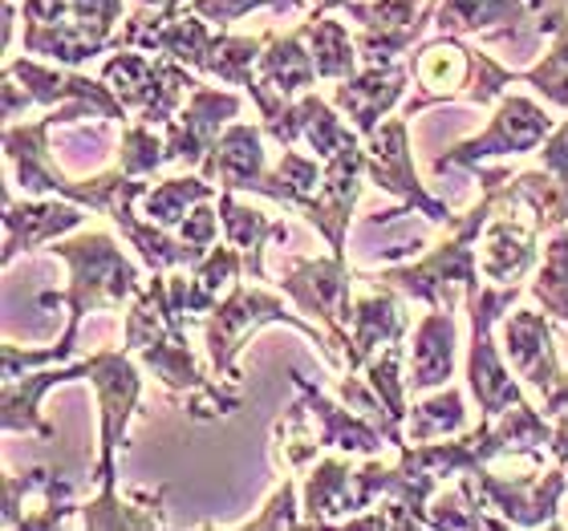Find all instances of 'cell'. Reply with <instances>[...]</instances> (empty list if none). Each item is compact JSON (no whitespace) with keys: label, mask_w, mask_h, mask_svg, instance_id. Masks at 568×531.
<instances>
[{"label":"cell","mask_w":568,"mask_h":531,"mask_svg":"<svg viewBox=\"0 0 568 531\" xmlns=\"http://www.w3.org/2000/svg\"><path fill=\"white\" fill-rule=\"evenodd\" d=\"M374 280V276H366ZM398 288L374 280V293L354 296V317H349V345H345V374L366 369L382 349H390L394 341H403L406 333V313L398 300Z\"/></svg>","instance_id":"11"},{"label":"cell","mask_w":568,"mask_h":531,"mask_svg":"<svg viewBox=\"0 0 568 531\" xmlns=\"http://www.w3.org/2000/svg\"><path fill=\"white\" fill-rule=\"evenodd\" d=\"M58 122L41 119L33 122V126H9L4 131V154H9L12 171H17V187L24 191V195H53V187H58L61 178V166L53 163V151H49V131H53Z\"/></svg>","instance_id":"20"},{"label":"cell","mask_w":568,"mask_h":531,"mask_svg":"<svg viewBox=\"0 0 568 531\" xmlns=\"http://www.w3.org/2000/svg\"><path fill=\"white\" fill-rule=\"evenodd\" d=\"M296 523H305L301 511H296V479H284L281 491L268 499V508L256 520L244 523V528H296Z\"/></svg>","instance_id":"32"},{"label":"cell","mask_w":568,"mask_h":531,"mask_svg":"<svg viewBox=\"0 0 568 531\" xmlns=\"http://www.w3.org/2000/svg\"><path fill=\"white\" fill-rule=\"evenodd\" d=\"M565 467H568V462H565Z\"/></svg>","instance_id":"36"},{"label":"cell","mask_w":568,"mask_h":531,"mask_svg":"<svg viewBox=\"0 0 568 531\" xmlns=\"http://www.w3.org/2000/svg\"><path fill=\"white\" fill-rule=\"evenodd\" d=\"M552 37H557V41H552V49L545 53V61L532 65V70L516 73V82H528L545 102L568 110V17H560Z\"/></svg>","instance_id":"28"},{"label":"cell","mask_w":568,"mask_h":531,"mask_svg":"<svg viewBox=\"0 0 568 531\" xmlns=\"http://www.w3.org/2000/svg\"><path fill=\"white\" fill-rule=\"evenodd\" d=\"M532 296L545 305V313L568 325V227H557L545 244V261L536 268Z\"/></svg>","instance_id":"27"},{"label":"cell","mask_w":568,"mask_h":531,"mask_svg":"<svg viewBox=\"0 0 568 531\" xmlns=\"http://www.w3.org/2000/svg\"><path fill=\"white\" fill-rule=\"evenodd\" d=\"M220 187H215L212 178H195V175H175V178H163L154 191H146L142 200H146V215H151V224L159 227H179L183 219L191 215V207L203 200H215Z\"/></svg>","instance_id":"25"},{"label":"cell","mask_w":568,"mask_h":531,"mask_svg":"<svg viewBox=\"0 0 568 531\" xmlns=\"http://www.w3.org/2000/svg\"><path fill=\"white\" fill-rule=\"evenodd\" d=\"M362 178H366V146L354 142V146H345L342 154L325 159V178H321L317 195L301 207V212L308 215V224L329 239V248L337 261H345V227L354 219L357 195H362Z\"/></svg>","instance_id":"9"},{"label":"cell","mask_w":568,"mask_h":531,"mask_svg":"<svg viewBox=\"0 0 568 531\" xmlns=\"http://www.w3.org/2000/svg\"><path fill=\"white\" fill-rule=\"evenodd\" d=\"M317 61H313V49H305V33L301 29L268 37L261 58L264 90H273L284 102H293L296 94H308V85H317Z\"/></svg>","instance_id":"21"},{"label":"cell","mask_w":568,"mask_h":531,"mask_svg":"<svg viewBox=\"0 0 568 531\" xmlns=\"http://www.w3.org/2000/svg\"><path fill=\"white\" fill-rule=\"evenodd\" d=\"M166 163V139L163 134H154V126L146 122H131L126 131H122L119 142V166L126 175L142 178V175H154L159 166Z\"/></svg>","instance_id":"29"},{"label":"cell","mask_w":568,"mask_h":531,"mask_svg":"<svg viewBox=\"0 0 568 531\" xmlns=\"http://www.w3.org/2000/svg\"><path fill=\"white\" fill-rule=\"evenodd\" d=\"M85 378L94 381L98 390V438H102V459H98V487H119L114 483V450L126 442V426L131 413L139 410V366H134L131 349H98L94 357H85Z\"/></svg>","instance_id":"5"},{"label":"cell","mask_w":568,"mask_h":531,"mask_svg":"<svg viewBox=\"0 0 568 531\" xmlns=\"http://www.w3.org/2000/svg\"><path fill=\"white\" fill-rule=\"evenodd\" d=\"M366 178H374L382 191L398 195L406 212L426 215L430 224H455L459 219V215H450L447 203H438L418 183L415 159H410V126H406V114L403 119L382 122L378 131L366 139Z\"/></svg>","instance_id":"7"},{"label":"cell","mask_w":568,"mask_h":531,"mask_svg":"<svg viewBox=\"0 0 568 531\" xmlns=\"http://www.w3.org/2000/svg\"><path fill=\"white\" fill-rule=\"evenodd\" d=\"M455 341H459V329H455V313L450 308H430L415 329V345H410V378H406V390L426 394L447 386L450 369H455Z\"/></svg>","instance_id":"18"},{"label":"cell","mask_w":568,"mask_h":531,"mask_svg":"<svg viewBox=\"0 0 568 531\" xmlns=\"http://www.w3.org/2000/svg\"><path fill=\"white\" fill-rule=\"evenodd\" d=\"M305 523L325 528V523H349L362 511L357 499V471L349 467V459H321L313 471L305 474Z\"/></svg>","instance_id":"19"},{"label":"cell","mask_w":568,"mask_h":531,"mask_svg":"<svg viewBox=\"0 0 568 531\" xmlns=\"http://www.w3.org/2000/svg\"><path fill=\"white\" fill-rule=\"evenodd\" d=\"M410 70H415L423 94L406 102V119H415L418 110L435 106L443 98H467L475 73V49L463 45L459 37L438 33L430 45L418 49V61H410Z\"/></svg>","instance_id":"13"},{"label":"cell","mask_w":568,"mask_h":531,"mask_svg":"<svg viewBox=\"0 0 568 531\" xmlns=\"http://www.w3.org/2000/svg\"><path fill=\"white\" fill-rule=\"evenodd\" d=\"M410 73H415L410 65H366L333 90V106L342 110L345 119H354V131L362 139H369L382 126V119L406 98Z\"/></svg>","instance_id":"12"},{"label":"cell","mask_w":568,"mask_h":531,"mask_svg":"<svg viewBox=\"0 0 568 531\" xmlns=\"http://www.w3.org/2000/svg\"><path fill=\"white\" fill-rule=\"evenodd\" d=\"M545 0H438L435 4V29L447 37L487 33V29H511L536 12Z\"/></svg>","instance_id":"22"},{"label":"cell","mask_w":568,"mask_h":531,"mask_svg":"<svg viewBox=\"0 0 568 531\" xmlns=\"http://www.w3.org/2000/svg\"><path fill=\"white\" fill-rule=\"evenodd\" d=\"M220 212H212V200H203L191 207V215L179 224V239L183 244H191V248L200 252V256H207V252L215 248V239H220Z\"/></svg>","instance_id":"31"},{"label":"cell","mask_w":568,"mask_h":531,"mask_svg":"<svg viewBox=\"0 0 568 531\" xmlns=\"http://www.w3.org/2000/svg\"><path fill=\"white\" fill-rule=\"evenodd\" d=\"M273 320H284V325L301 329L308 341L321 345V354H325V329H321V325H305L293 308L284 305L281 296L261 288V280L252 284V288L248 284H236V288L212 308L207 329H203L207 333V357H212L215 374L227 381H236V354L248 345L252 333H261L264 325H273Z\"/></svg>","instance_id":"3"},{"label":"cell","mask_w":568,"mask_h":531,"mask_svg":"<svg viewBox=\"0 0 568 531\" xmlns=\"http://www.w3.org/2000/svg\"><path fill=\"white\" fill-rule=\"evenodd\" d=\"M9 78L21 82V90L33 98V106H45L53 122H78V119H106L126 122V106L110 85H98L94 78L70 70H53V65H37V61H9L4 65Z\"/></svg>","instance_id":"6"},{"label":"cell","mask_w":568,"mask_h":531,"mask_svg":"<svg viewBox=\"0 0 568 531\" xmlns=\"http://www.w3.org/2000/svg\"><path fill=\"white\" fill-rule=\"evenodd\" d=\"M552 131H557V126H552L545 106H536L532 98L504 94L499 98L496 119L487 122V131L459 142V146H450L443 159H435V171L443 175L450 166H479L484 159H491V154H528Z\"/></svg>","instance_id":"8"},{"label":"cell","mask_w":568,"mask_h":531,"mask_svg":"<svg viewBox=\"0 0 568 531\" xmlns=\"http://www.w3.org/2000/svg\"><path fill=\"white\" fill-rule=\"evenodd\" d=\"M24 53L82 65L114 45L122 0H24Z\"/></svg>","instance_id":"2"},{"label":"cell","mask_w":568,"mask_h":531,"mask_svg":"<svg viewBox=\"0 0 568 531\" xmlns=\"http://www.w3.org/2000/svg\"><path fill=\"white\" fill-rule=\"evenodd\" d=\"M293 381H296V390L305 394V406H308V413H313V435H317L321 450L333 447V450H345V455H378V450L390 442L369 418H362L357 410L333 406V401L313 390L301 374H293Z\"/></svg>","instance_id":"16"},{"label":"cell","mask_w":568,"mask_h":531,"mask_svg":"<svg viewBox=\"0 0 568 531\" xmlns=\"http://www.w3.org/2000/svg\"><path fill=\"white\" fill-rule=\"evenodd\" d=\"M264 126L232 122L215 139L207 159L200 163L203 178H212L220 191H256L261 178L268 175V154H264Z\"/></svg>","instance_id":"15"},{"label":"cell","mask_w":568,"mask_h":531,"mask_svg":"<svg viewBox=\"0 0 568 531\" xmlns=\"http://www.w3.org/2000/svg\"><path fill=\"white\" fill-rule=\"evenodd\" d=\"M508 183V178H504ZM508 200V195H504ZM511 212L487 219L484 227V248H479V272H484L491 284H520L528 272L536 268V236L540 227L536 219H524L516 215V200Z\"/></svg>","instance_id":"14"},{"label":"cell","mask_w":568,"mask_h":531,"mask_svg":"<svg viewBox=\"0 0 568 531\" xmlns=\"http://www.w3.org/2000/svg\"><path fill=\"white\" fill-rule=\"evenodd\" d=\"M58 200H45V203L4 200V264H12V256L21 248L29 252L37 244H53L58 236L82 227V203L73 200L58 203Z\"/></svg>","instance_id":"17"},{"label":"cell","mask_w":568,"mask_h":531,"mask_svg":"<svg viewBox=\"0 0 568 531\" xmlns=\"http://www.w3.org/2000/svg\"><path fill=\"white\" fill-rule=\"evenodd\" d=\"M540 166H545L548 175H568V119L560 122L557 131L545 139V151H540Z\"/></svg>","instance_id":"33"},{"label":"cell","mask_w":568,"mask_h":531,"mask_svg":"<svg viewBox=\"0 0 568 531\" xmlns=\"http://www.w3.org/2000/svg\"><path fill=\"white\" fill-rule=\"evenodd\" d=\"M240 106H244V102H240L236 94H227V90L195 85L191 98L183 102V110L163 126L166 163L200 166L203 159H207V151L215 146V139L224 134L227 119H236L240 114Z\"/></svg>","instance_id":"10"},{"label":"cell","mask_w":568,"mask_h":531,"mask_svg":"<svg viewBox=\"0 0 568 531\" xmlns=\"http://www.w3.org/2000/svg\"><path fill=\"white\" fill-rule=\"evenodd\" d=\"M187 9L215 29H227L252 9H296V0H187Z\"/></svg>","instance_id":"30"},{"label":"cell","mask_w":568,"mask_h":531,"mask_svg":"<svg viewBox=\"0 0 568 531\" xmlns=\"http://www.w3.org/2000/svg\"><path fill=\"white\" fill-rule=\"evenodd\" d=\"M220 219H224V232H227V244L240 248L244 256V272H248L252 280H268V268H264V244L268 236H288L284 224L268 219L264 212L256 207H244L236 200V191H220Z\"/></svg>","instance_id":"23"},{"label":"cell","mask_w":568,"mask_h":531,"mask_svg":"<svg viewBox=\"0 0 568 531\" xmlns=\"http://www.w3.org/2000/svg\"><path fill=\"white\" fill-rule=\"evenodd\" d=\"M349 0H308V17H325L333 9H345Z\"/></svg>","instance_id":"34"},{"label":"cell","mask_w":568,"mask_h":531,"mask_svg":"<svg viewBox=\"0 0 568 531\" xmlns=\"http://www.w3.org/2000/svg\"><path fill=\"white\" fill-rule=\"evenodd\" d=\"M102 78L119 94L122 106L139 110V122H146V126H166L183 110L191 90L200 85L187 73V65H179V61L122 53V49L102 65Z\"/></svg>","instance_id":"4"},{"label":"cell","mask_w":568,"mask_h":531,"mask_svg":"<svg viewBox=\"0 0 568 531\" xmlns=\"http://www.w3.org/2000/svg\"><path fill=\"white\" fill-rule=\"evenodd\" d=\"M134 4H142V9H163V12H171V17H175L187 0H134Z\"/></svg>","instance_id":"35"},{"label":"cell","mask_w":568,"mask_h":531,"mask_svg":"<svg viewBox=\"0 0 568 531\" xmlns=\"http://www.w3.org/2000/svg\"><path fill=\"white\" fill-rule=\"evenodd\" d=\"M296 29L305 33L308 49H313V61H317V73L325 78V82H345V78H354L362 49H357V41L349 37L345 21H329V12H325V17H305Z\"/></svg>","instance_id":"24"},{"label":"cell","mask_w":568,"mask_h":531,"mask_svg":"<svg viewBox=\"0 0 568 531\" xmlns=\"http://www.w3.org/2000/svg\"><path fill=\"white\" fill-rule=\"evenodd\" d=\"M467 422L463 410V394L455 386L438 390L435 398H423L406 413V438L410 442H438V438H455Z\"/></svg>","instance_id":"26"},{"label":"cell","mask_w":568,"mask_h":531,"mask_svg":"<svg viewBox=\"0 0 568 531\" xmlns=\"http://www.w3.org/2000/svg\"><path fill=\"white\" fill-rule=\"evenodd\" d=\"M49 252L70 264V288L65 293H45L41 305H65L70 308V325L61 333V341L49 345V349H21V345L4 341V349H0L4 378H21V374H33L41 366H65L73 357V341H78L85 313H98V308L119 313L131 296L142 293L139 268L122 256V248L106 232H85L78 239H53Z\"/></svg>","instance_id":"1"}]
</instances>
